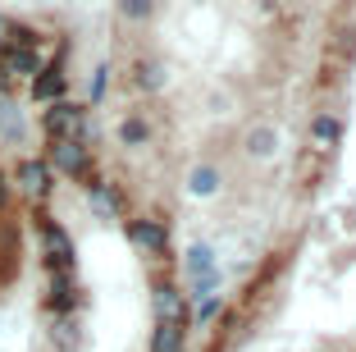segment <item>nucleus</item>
<instances>
[{
    "instance_id": "11",
    "label": "nucleus",
    "mask_w": 356,
    "mask_h": 352,
    "mask_svg": "<svg viewBox=\"0 0 356 352\" xmlns=\"http://www.w3.org/2000/svg\"><path fill=\"white\" fill-rule=\"evenodd\" d=\"M119 137H124V146H142L151 137V128H147V119H142V114H128L124 124H119Z\"/></svg>"
},
{
    "instance_id": "8",
    "label": "nucleus",
    "mask_w": 356,
    "mask_h": 352,
    "mask_svg": "<svg viewBox=\"0 0 356 352\" xmlns=\"http://www.w3.org/2000/svg\"><path fill=\"white\" fill-rule=\"evenodd\" d=\"M78 289H74V270H51V307L55 311H74Z\"/></svg>"
},
{
    "instance_id": "3",
    "label": "nucleus",
    "mask_w": 356,
    "mask_h": 352,
    "mask_svg": "<svg viewBox=\"0 0 356 352\" xmlns=\"http://www.w3.org/2000/svg\"><path fill=\"white\" fill-rule=\"evenodd\" d=\"M42 238H46V266L51 270H74V243L55 220H42Z\"/></svg>"
},
{
    "instance_id": "4",
    "label": "nucleus",
    "mask_w": 356,
    "mask_h": 352,
    "mask_svg": "<svg viewBox=\"0 0 356 352\" xmlns=\"http://www.w3.org/2000/svg\"><path fill=\"white\" fill-rule=\"evenodd\" d=\"M128 238H133L142 252H156V257L169 247V234H165L160 220H128Z\"/></svg>"
},
{
    "instance_id": "9",
    "label": "nucleus",
    "mask_w": 356,
    "mask_h": 352,
    "mask_svg": "<svg viewBox=\"0 0 356 352\" xmlns=\"http://www.w3.org/2000/svg\"><path fill=\"white\" fill-rule=\"evenodd\" d=\"M311 142L320 146V151H334V146L343 142V124H338L334 114H315L311 119Z\"/></svg>"
},
{
    "instance_id": "5",
    "label": "nucleus",
    "mask_w": 356,
    "mask_h": 352,
    "mask_svg": "<svg viewBox=\"0 0 356 352\" xmlns=\"http://www.w3.org/2000/svg\"><path fill=\"white\" fill-rule=\"evenodd\" d=\"M64 87H69V78H64V69L60 64H51V69H46L42 64V73H32V101H60L64 96Z\"/></svg>"
},
{
    "instance_id": "19",
    "label": "nucleus",
    "mask_w": 356,
    "mask_h": 352,
    "mask_svg": "<svg viewBox=\"0 0 356 352\" xmlns=\"http://www.w3.org/2000/svg\"><path fill=\"white\" fill-rule=\"evenodd\" d=\"M101 96H105V69L96 73V83H92V101H101Z\"/></svg>"
},
{
    "instance_id": "14",
    "label": "nucleus",
    "mask_w": 356,
    "mask_h": 352,
    "mask_svg": "<svg viewBox=\"0 0 356 352\" xmlns=\"http://www.w3.org/2000/svg\"><path fill=\"white\" fill-rule=\"evenodd\" d=\"M0 133H5V137H19V133H23V124H19V110H14L10 101H0Z\"/></svg>"
},
{
    "instance_id": "6",
    "label": "nucleus",
    "mask_w": 356,
    "mask_h": 352,
    "mask_svg": "<svg viewBox=\"0 0 356 352\" xmlns=\"http://www.w3.org/2000/svg\"><path fill=\"white\" fill-rule=\"evenodd\" d=\"M156 316L169 321V325H188V302H183V293L165 284V289L156 293Z\"/></svg>"
},
{
    "instance_id": "16",
    "label": "nucleus",
    "mask_w": 356,
    "mask_h": 352,
    "mask_svg": "<svg viewBox=\"0 0 356 352\" xmlns=\"http://www.w3.org/2000/svg\"><path fill=\"white\" fill-rule=\"evenodd\" d=\"M119 10H124L128 19H151V10H156V0H119Z\"/></svg>"
},
{
    "instance_id": "13",
    "label": "nucleus",
    "mask_w": 356,
    "mask_h": 352,
    "mask_svg": "<svg viewBox=\"0 0 356 352\" xmlns=\"http://www.w3.org/2000/svg\"><path fill=\"white\" fill-rule=\"evenodd\" d=\"M188 188H192V192H197V197H210V192L220 188V174H215V169H192Z\"/></svg>"
},
{
    "instance_id": "7",
    "label": "nucleus",
    "mask_w": 356,
    "mask_h": 352,
    "mask_svg": "<svg viewBox=\"0 0 356 352\" xmlns=\"http://www.w3.org/2000/svg\"><path fill=\"white\" fill-rule=\"evenodd\" d=\"M19 183L28 188L32 197H46V192H51V165H46V160H23L19 165Z\"/></svg>"
},
{
    "instance_id": "18",
    "label": "nucleus",
    "mask_w": 356,
    "mask_h": 352,
    "mask_svg": "<svg viewBox=\"0 0 356 352\" xmlns=\"http://www.w3.org/2000/svg\"><path fill=\"white\" fill-rule=\"evenodd\" d=\"M215 311H220V298H206L197 307V321H215Z\"/></svg>"
},
{
    "instance_id": "17",
    "label": "nucleus",
    "mask_w": 356,
    "mask_h": 352,
    "mask_svg": "<svg viewBox=\"0 0 356 352\" xmlns=\"http://www.w3.org/2000/svg\"><path fill=\"white\" fill-rule=\"evenodd\" d=\"M137 83H142V87H160V73H156V64H137Z\"/></svg>"
},
{
    "instance_id": "1",
    "label": "nucleus",
    "mask_w": 356,
    "mask_h": 352,
    "mask_svg": "<svg viewBox=\"0 0 356 352\" xmlns=\"http://www.w3.org/2000/svg\"><path fill=\"white\" fill-rule=\"evenodd\" d=\"M42 128H46V142H64V137L87 142V110L74 101H51L42 114Z\"/></svg>"
},
{
    "instance_id": "12",
    "label": "nucleus",
    "mask_w": 356,
    "mask_h": 352,
    "mask_svg": "<svg viewBox=\"0 0 356 352\" xmlns=\"http://www.w3.org/2000/svg\"><path fill=\"white\" fill-rule=\"evenodd\" d=\"M274 142H279V133H274V128H252V133H247V151L256 155V160H261V155H270L274 151Z\"/></svg>"
},
{
    "instance_id": "10",
    "label": "nucleus",
    "mask_w": 356,
    "mask_h": 352,
    "mask_svg": "<svg viewBox=\"0 0 356 352\" xmlns=\"http://www.w3.org/2000/svg\"><path fill=\"white\" fill-rule=\"evenodd\" d=\"M183 330H188V325L160 321L156 325V339H151V352H183Z\"/></svg>"
},
{
    "instance_id": "20",
    "label": "nucleus",
    "mask_w": 356,
    "mask_h": 352,
    "mask_svg": "<svg viewBox=\"0 0 356 352\" xmlns=\"http://www.w3.org/2000/svg\"><path fill=\"white\" fill-rule=\"evenodd\" d=\"M5 37H10V19L0 14V51H5Z\"/></svg>"
},
{
    "instance_id": "2",
    "label": "nucleus",
    "mask_w": 356,
    "mask_h": 352,
    "mask_svg": "<svg viewBox=\"0 0 356 352\" xmlns=\"http://www.w3.org/2000/svg\"><path fill=\"white\" fill-rule=\"evenodd\" d=\"M46 165H55L69 178H83V183L92 188V155H87V142H78V137L51 142V160H46Z\"/></svg>"
},
{
    "instance_id": "15",
    "label": "nucleus",
    "mask_w": 356,
    "mask_h": 352,
    "mask_svg": "<svg viewBox=\"0 0 356 352\" xmlns=\"http://www.w3.org/2000/svg\"><path fill=\"white\" fill-rule=\"evenodd\" d=\"M210 266H215V261H210V247H192L188 252V270L197 275V280H201V275H215Z\"/></svg>"
}]
</instances>
